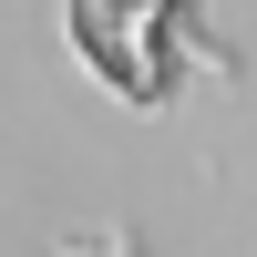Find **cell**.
<instances>
[{"label":"cell","instance_id":"cell-1","mask_svg":"<svg viewBox=\"0 0 257 257\" xmlns=\"http://www.w3.org/2000/svg\"><path fill=\"white\" fill-rule=\"evenodd\" d=\"M72 21H82V41H93L103 72H123L134 93H155V82H165V62H155L165 0H72Z\"/></svg>","mask_w":257,"mask_h":257}]
</instances>
